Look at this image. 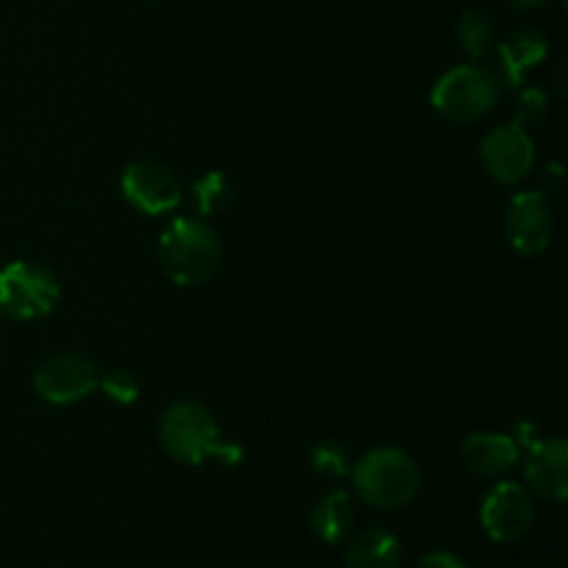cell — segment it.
I'll use <instances>...</instances> for the list:
<instances>
[{"mask_svg": "<svg viewBox=\"0 0 568 568\" xmlns=\"http://www.w3.org/2000/svg\"><path fill=\"white\" fill-rule=\"evenodd\" d=\"M220 236L200 216H178L159 239V261L178 286L205 283L220 266Z\"/></svg>", "mask_w": 568, "mask_h": 568, "instance_id": "1", "label": "cell"}, {"mask_svg": "<svg viewBox=\"0 0 568 568\" xmlns=\"http://www.w3.org/2000/svg\"><path fill=\"white\" fill-rule=\"evenodd\" d=\"M161 447L175 460L189 466H200L211 458L225 464H239L242 453L236 447L222 444V433L209 408L200 403H175L161 414L159 422Z\"/></svg>", "mask_w": 568, "mask_h": 568, "instance_id": "2", "label": "cell"}, {"mask_svg": "<svg viewBox=\"0 0 568 568\" xmlns=\"http://www.w3.org/2000/svg\"><path fill=\"white\" fill-rule=\"evenodd\" d=\"M353 486L372 508L397 510L419 494L422 475L416 460L405 449L377 447L355 464Z\"/></svg>", "mask_w": 568, "mask_h": 568, "instance_id": "3", "label": "cell"}, {"mask_svg": "<svg viewBox=\"0 0 568 568\" xmlns=\"http://www.w3.org/2000/svg\"><path fill=\"white\" fill-rule=\"evenodd\" d=\"M499 92H503V81L497 72L483 64H460L438 78L430 103L444 120L475 122L497 105Z\"/></svg>", "mask_w": 568, "mask_h": 568, "instance_id": "4", "label": "cell"}, {"mask_svg": "<svg viewBox=\"0 0 568 568\" xmlns=\"http://www.w3.org/2000/svg\"><path fill=\"white\" fill-rule=\"evenodd\" d=\"M61 297L59 277L31 261L0 266V314L17 322L42 320Z\"/></svg>", "mask_w": 568, "mask_h": 568, "instance_id": "5", "label": "cell"}, {"mask_svg": "<svg viewBox=\"0 0 568 568\" xmlns=\"http://www.w3.org/2000/svg\"><path fill=\"white\" fill-rule=\"evenodd\" d=\"M100 366L89 355L59 353L44 361L33 375V388L50 405H72L98 388Z\"/></svg>", "mask_w": 568, "mask_h": 568, "instance_id": "6", "label": "cell"}, {"mask_svg": "<svg viewBox=\"0 0 568 568\" xmlns=\"http://www.w3.org/2000/svg\"><path fill=\"white\" fill-rule=\"evenodd\" d=\"M532 519H536V508L527 488L519 483H497L480 505L483 530L497 544H514L525 538Z\"/></svg>", "mask_w": 568, "mask_h": 568, "instance_id": "7", "label": "cell"}, {"mask_svg": "<svg viewBox=\"0 0 568 568\" xmlns=\"http://www.w3.org/2000/svg\"><path fill=\"white\" fill-rule=\"evenodd\" d=\"M122 194L136 211L148 216H161L181 203V183L170 166L159 161H136L122 172Z\"/></svg>", "mask_w": 568, "mask_h": 568, "instance_id": "8", "label": "cell"}, {"mask_svg": "<svg viewBox=\"0 0 568 568\" xmlns=\"http://www.w3.org/2000/svg\"><path fill=\"white\" fill-rule=\"evenodd\" d=\"M505 236L521 255H538L552 242V209L541 192H519L505 211Z\"/></svg>", "mask_w": 568, "mask_h": 568, "instance_id": "9", "label": "cell"}, {"mask_svg": "<svg viewBox=\"0 0 568 568\" xmlns=\"http://www.w3.org/2000/svg\"><path fill=\"white\" fill-rule=\"evenodd\" d=\"M483 164L488 175L499 183H516L530 172L536 159V144L525 125H499L483 139Z\"/></svg>", "mask_w": 568, "mask_h": 568, "instance_id": "10", "label": "cell"}, {"mask_svg": "<svg viewBox=\"0 0 568 568\" xmlns=\"http://www.w3.org/2000/svg\"><path fill=\"white\" fill-rule=\"evenodd\" d=\"M525 480L536 494L552 503L568 497V447L564 438L532 442L525 458Z\"/></svg>", "mask_w": 568, "mask_h": 568, "instance_id": "11", "label": "cell"}, {"mask_svg": "<svg viewBox=\"0 0 568 568\" xmlns=\"http://www.w3.org/2000/svg\"><path fill=\"white\" fill-rule=\"evenodd\" d=\"M519 444L505 433H471L460 447V458H464L466 469L477 477H503L519 464Z\"/></svg>", "mask_w": 568, "mask_h": 568, "instance_id": "12", "label": "cell"}, {"mask_svg": "<svg viewBox=\"0 0 568 568\" xmlns=\"http://www.w3.org/2000/svg\"><path fill=\"white\" fill-rule=\"evenodd\" d=\"M344 560L347 568H397L403 560V547L394 532L372 527L349 541Z\"/></svg>", "mask_w": 568, "mask_h": 568, "instance_id": "13", "label": "cell"}, {"mask_svg": "<svg viewBox=\"0 0 568 568\" xmlns=\"http://www.w3.org/2000/svg\"><path fill=\"white\" fill-rule=\"evenodd\" d=\"M549 53L547 39L541 37L538 31H516L514 37H508L499 48V55H503V70H505V81L519 83L525 78L527 70H532L536 64H541L544 55Z\"/></svg>", "mask_w": 568, "mask_h": 568, "instance_id": "14", "label": "cell"}, {"mask_svg": "<svg viewBox=\"0 0 568 568\" xmlns=\"http://www.w3.org/2000/svg\"><path fill=\"white\" fill-rule=\"evenodd\" d=\"M353 503H349L347 491H331L314 505L311 510V527L316 536L325 544H338L353 527Z\"/></svg>", "mask_w": 568, "mask_h": 568, "instance_id": "15", "label": "cell"}, {"mask_svg": "<svg viewBox=\"0 0 568 568\" xmlns=\"http://www.w3.org/2000/svg\"><path fill=\"white\" fill-rule=\"evenodd\" d=\"M458 39L471 59H483L494 48V22L486 11H466L458 22Z\"/></svg>", "mask_w": 568, "mask_h": 568, "instance_id": "16", "label": "cell"}, {"mask_svg": "<svg viewBox=\"0 0 568 568\" xmlns=\"http://www.w3.org/2000/svg\"><path fill=\"white\" fill-rule=\"evenodd\" d=\"M192 197H194V205H197L200 216L216 214V211L227 209V203H231L233 197L231 181H227L222 172H205L203 178L194 181Z\"/></svg>", "mask_w": 568, "mask_h": 568, "instance_id": "17", "label": "cell"}, {"mask_svg": "<svg viewBox=\"0 0 568 568\" xmlns=\"http://www.w3.org/2000/svg\"><path fill=\"white\" fill-rule=\"evenodd\" d=\"M98 388L116 405H133L139 399V381L125 369H111L100 375Z\"/></svg>", "mask_w": 568, "mask_h": 568, "instance_id": "18", "label": "cell"}, {"mask_svg": "<svg viewBox=\"0 0 568 568\" xmlns=\"http://www.w3.org/2000/svg\"><path fill=\"white\" fill-rule=\"evenodd\" d=\"M311 464L320 475L325 477H344L347 475V453L336 444H320L311 455Z\"/></svg>", "mask_w": 568, "mask_h": 568, "instance_id": "19", "label": "cell"}, {"mask_svg": "<svg viewBox=\"0 0 568 568\" xmlns=\"http://www.w3.org/2000/svg\"><path fill=\"white\" fill-rule=\"evenodd\" d=\"M544 114H547V100L538 89H530V92L521 94L519 100V122L516 125H530V122H541Z\"/></svg>", "mask_w": 568, "mask_h": 568, "instance_id": "20", "label": "cell"}, {"mask_svg": "<svg viewBox=\"0 0 568 568\" xmlns=\"http://www.w3.org/2000/svg\"><path fill=\"white\" fill-rule=\"evenodd\" d=\"M416 568H469V566L449 552H430L419 560V566Z\"/></svg>", "mask_w": 568, "mask_h": 568, "instance_id": "21", "label": "cell"}, {"mask_svg": "<svg viewBox=\"0 0 568 568\" xmlns=\"http://www.w3.org/2000/svg\"><path fill=\"white\" fill-rule=\"evenodd\" d=\"M510 6H516V9H538V6L549 3V0H508Z\"/></svg>", "mask_w": 568, "mask_h": 568, "instance_id": "22", "label": "cell"}]
</instances>
